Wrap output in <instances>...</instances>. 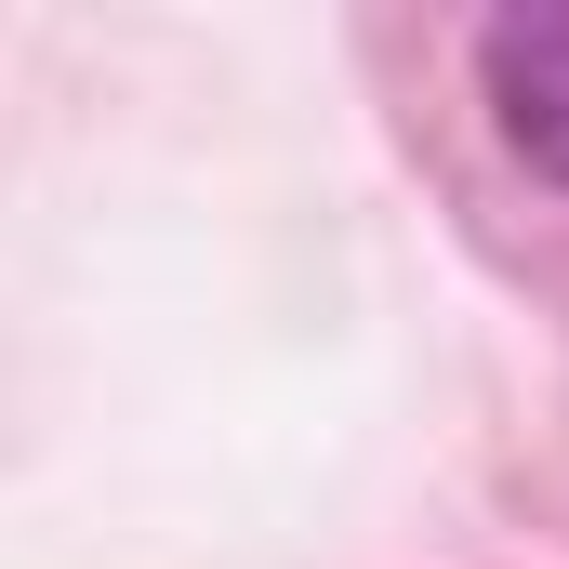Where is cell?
Segmentation results:
<instances>
[{
  "label": "cell",
  "mask_w": 569,
  "mask_h": 569,
  "mask_svg": "<svg viewBox=\"0 0 569 569\" xmlns=\"http://www.w3.org/2000/svg\"><path fill=\"white\" fill-rule=\"evenodd\" d=\"M477 107L543 186H569V0H517L477 27Z\"/></svg>",
  "instance_id": "cell-1"
}]
</instances>
